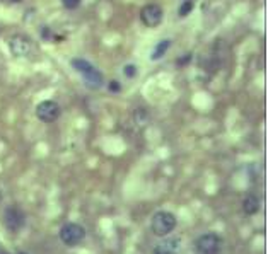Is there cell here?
<instances>
[{
	"instance_id": "17",
	"label": "cell",
	"mask_w": 268,
	"mask_h": 254,
	"mask_svg": "<svg viewBox=\"0 0 268 254\" xmlns=\"http://www.w3.org/2000/svg\"><path fill=\"white\" fill-rule=\"evenodd\" d=\"M7 2H11V4H19V2H22V0H7Z\"/></svg>"
},
{
	"instance_id": "12",
	"label": "cell",
	"mask_w": 268,
	"mask_h": 254,
	"mask_svg": "<svg viewBox=\"0 0 268 254\" xmlns=\"http://www.w3.org/2000/svg\"><path fill=\"white\" fill-rule=\"evenodd\" d=\"M191 11H193V2L186 0V2H183L180 6V9H178V14H180V17H186Z\"/></svg>"
},
{
	"instance_id": "6",
	"label": "cell",
	"mask_w": 268,
	"mask_h": 254,
	"mask_svg": "<svg viewBox=\"0 0 268 254\" xmlns=\"http://www.w3.org/2000/svg\"><path fill=\"white\" fill-rule=\"evenodd\" d=\"M164 19V11L157 4H147L140 11V21L145 28H157Z\"/></svg>"
},
{
	"instance_id": "16",
	"label": "cell",
	"mask_w": 268,
	"mask_h": 254,
	"mask_svg": "<svg viewBox=\"0 0 268 254\" xmlns=\"http://www.w3.org/2000/svg\"><path fill=\"white\" fill-rule=\"evenodd\" d=\"M190 56H191V55H186V58H180V60H178V65L188 64V61H190Z\"/></svg>"
},
{
	"instance_id": "4",
	"label": "cell",
	"mask_w": 268,
	"mask_h": 254,
	"mask_svg": "<svg viewBox=\"0 0 268 254\" xmlns=\"http://www.w3.org/2000/svg\"><path fill=\"white\" fill-rule=\"evenodd\" d=\"M221 252V237L216 232L200 235L195 240V254H219Z\"/></svg>"
},
{
	"instance_id": "11",
	"label": "cell",
	"mask_w": 268,
	"mask_h": 254,
	"mask_svg": "<svg viewBox=\"0 0 268 254\" xmlns=\"http://www.w3.org/2000/svg\"><path fill=\"white\" fill-rule=\"evenodd\" d=\"M169 48H171V39H163V41L157 43V46L154 48L152 55H150V60H152V61L160 60L168 53Z\"/></svg>"
},
{
	"instance_id": "1",
	"label": "cell",
	"mask_w": 268,
	"mask_h": 254,
	"mask_svg": "<svg viewBox=\"0 0 268 254\" xmlns=\"http://www.w3.org/2000/svg\"><path fill=\"white\" fill-rule=\"evenodd\" d=\"M70 65H72L74 70H77V72L82 75L84 80H86V84L89 87L92 89H97L101 87L102 84V75L99 74V70H96L94 65H91L87 60H82V58H75L70 61Z\"/></svg>"
},
{
	"instance_id": "10",
	"label": "cell",
	"mask_w": 268,
	"mask_h": 254,
	"mask_svg": "<svg viewBox=\"0 0 268 254\" xmlns=\"http://www.w3.org/2000/svg\"><path fill=\"white\" fill-rule=\"evenodd\" d=\"M243 210L246 215H254L260 210V198L256 195H246V198L243 200Z\"/></svg>"
},
{
	"instance_id": "9",
	"label": "cell",
	"mask_w": 268,
	"mask_h": 254,
	"mask_svg": "<svg viewBox=\"0 0 268 254\" xmlns=\"http://www.w3.org/2000/svg\"><path fill=\"white\" fill-rule=\"evenodd\" d=\"M181 247V240L173 237V239H166L160 244H157L154 249V254H178Z\"/></svg>"
},
{
	"instance_id": "7",
	"label": "cell",
	"mask_w": 268,
	"mask_h": 254,
	"mask_svg": "<svg viewBox=\"0 0 268 254\" xmlns=\"http://www.w3.org/2000/svg\"><path fill=\"white\" fill-rule=\"evenodd\" d=\"M36 116L39 121H43V123L57 121L58 116H60V106H58L57 101H51V99L41 101L36 106Z\"/></svg>"
},
{
	"instance_id": "2",
	"label": "cell",
	"mask_w": 268,
	"mask_h": 254,
	"mask_svg": "<svg viewBox=\"0 0 268 254\" xmlns=\"http://www.w3.org/2000/svg\"><path fill=\"white\" fill-rule=\"evenodd\" d=\"M9 50L16 58H31L34 53L33 39L26 34H14L9 39Z\"/></svg>"
},
{
	"instance_id": "8",
	"label": "cell",
	"mask_w": 268,
	"mask_h": 254,
	"mask_svg": "<svg viewBox=\"0 0 268 254\" xmlns=\"http://www.w3.org/2000/svg\"><path fill=\"white\" fill-rule=\"evenodd\" d=\"M4 225L7 227V230H11L12 234L19 232L24 227V213H22L17 207H9L4 212Z\"/></svg>"
},
{
	"instance_id": "13",
	"label": "cell",
	"mask_w": 268,
	"mask_h": 254,
	"mask_svg": "<svg viewBox=\"0 0 268 254\" xmlns=\"http://www.w3.org/2000/svg\"><path fill=\"white\" fill-rule=\"evenodd\" d=\"M123 74L127 75L128 79H133V77L137 75V67H135V65H125Z\"/></svg>"
},
{
	"instance_id": "18",
	"label": "cell",
	"mask_w": 268,
	"mask_h": 254,
	"mask_svg": "<svg viewBox=\"0 0 268 254\" xmlns=\"http://www.w3.org/2000/svg\"><path fill=\"white\" fill-rule=\"evenodd\" d=\"M19 254H26V252H19Z\"/></svg>"
},
{
	"instance_id": "15",
	"label": "cell",
	"mask_w": 268,
	"mask_h": 254,
	"mask_svg": "<svg viewBox=\"0 0 268 254\" xmlns=\"http://www.w3.org/2000/svg\"><path fill=\"white\" fill-rule=\"evenodd\" d=\"M110 91L111 92H120V91H122V86H120V82H116V80L110 82Z\"/></svg>"
},
{
	"instance_id": "3",
	"label": "cell",
	"mask_w": 268,
	"mask_h": 254,
	"mask_svg": "<svg viewBox=\"0 0 268 254\" xmlns=\"http://www.w3.org/2000/svg\"><path fill=\"white\" fill-rule=\"evenodd\" d=\"M176 217L173 215L171 212H157L152 217V232L157 235V237H166L168 234H171L174 229H176Z\"/></svg>"
},
{
	"instance_id": "5",
	"label": "cell",
	"mask_w": 268,
	"mask_h": 254,
	"mask_svg": "<svg viewBox=\"0 0 268 254\" xmlns=\"http://www.w3.org/2000/svg\"><path fill=\"white\" fill-rule=\"evenodd\" d=\"M84 237H86V229L80 224L70 222V224H65L60 229V239L67 246H77V244L82 242Z\"/></svg>"
},
{
	"instance_id": "14",
	"label": "cell",
	"mask_w": 268,
	"mask_h": 254,
	"mask_svg": "<svg viewBox=\"0 0 268 254\" xmlns=\"http://www.w3.org/2000/svg\"><path fill=\"white\" fill-rule=\"evenodd\" d=\"M62 4H64L65 9H69V11H74V9H77L80 6V0H62Z\"/></svg>"
}]
</instances>
